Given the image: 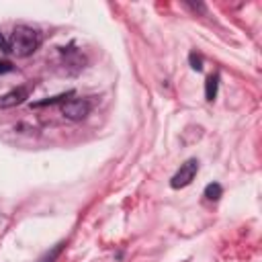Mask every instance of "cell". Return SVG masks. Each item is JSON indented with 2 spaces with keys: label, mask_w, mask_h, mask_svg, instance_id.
<instances>
[{
  "label": "cell",
  "mask_w": 262,
  "mask_h": 262,
  "mask_svg": "<svg viewBox=\"0 0 262 262\" xmlns=\"http://www.w3.org/2000/svg\"><path fill=\"white\" fill-rule=\"evenodd\" d=\"M196 170H199V162H196V160H186V162L180 166V170L172 176L170 186H172V188H182V186L190 184L192 178H194V174H196Z\"/></svg>",
  "instance_id": "obj_2"
},
{
  "label": "cell",
  "mask_w": 262,
  "mask_h": 262,
  "mask_svg": "<svg viewBox=\"0 0 262 262\" xmlns=\"http://www.w3.org/2000/svg\"><path fill=\"white\" fill-rule=\"evenodd\" d=\"M205 196H207L209 201H217V199L221 196V186H219L217 182H213V184H209V186L205 188Z\"/></svg>",
  "instance_id": "obj_6"
},
{
  "label": "cell",
  "mask_w": 262,
  "mask_h": 262,
  "mask_svg": "<svg viewBox=\"0 0 262 262\" xmlns=\"http://www.w3.org/2000/svg\"><path fill=\"white\" fill-rule=\"evenodd\" d=\"M27 96H29V86L14 88V90H10V92L0 96V108H8V106H14V104H20Z\"/></svg>",
  "instance_id": "obj_4"
},
{
  "label": "cell",
  "mask_w": 262,
  "mask_h": 262,
  "mask_svg": "<svg viewBox=\"0 0 262 262\" xmlns=\"http://www.w3.org/2000/svg\"><path fill=\"white\" fill-rule=\"evenodd\" d=\"M215 94H217V76H211V78H207L205 96H207V100H213V98H215Z\"/></svg>",
  "instance_id": "obj_5"
},
{
  "label": "cell",
  "mask_w": 262,
  "mask_h": 262,
  "mask_svg": "<svg viewBox=\"0 0 262 262\" xmlns=\"http://www.w3.org/2000/svg\"><path fill=\"white\" fill-rule=\"evenodd\" d=\"M190 61H192V68H194V70H201V59H194V57L190 55Z\"/></svg>",
  "instance_id": "obj_9"
},
{
  "label": "cell",
  "mask_w": 262,
  "mask_h": 262,
  "mask_svg": "<svg viewBox=\"0 0 262 262\" xmlns=\"http://www.w3.org/2000/svg\"><path fill=\"white\" fill-rule=\"evenodd\" d=\"M12 70V66L8 63V61H0V74H4V72H10Z\"/></svg>",
  "instance_id": "obj_8"
},
{
  "label": "cell",
  "mask_w": 262,
  "mask_h": 262,
  "mask_svg": "<svg viewBox=\"0 0 262 262\" xmlns=\"http://www.w3.org/2000/svg\"><path fill=\"white\" fill-rule=\"evenodd\" d=\"M88 111H90V104H88V100H82V98H72V100H66V102L61 104L63 117H68V119H72V121L84 119V117L88 115Z\"/></svg>",
  "instance_id": "obj_3"
},
{
  "label": "cell",
  "mask_w": 262,
  "mask_h": 262,
  "mask_svg": "<svg viewBox=\"0 0 262 262\" xmlns=\"http://www.w3.org/2000/svg\"><path fill=\"white\" fill-rule=\"evenodd\" d=\"M61 250H63V244H57V246H55V248H51V250H49V252H47L39 262H55V260H57V256L61 254Z\"/></svg>",
  "instance_id": "obj_7"
},
{
  "label": "cell",
  "mask_w": 262,
  "mask_h": 262,
  "mask_svg": "<svg viewBox=\"0 0 262 262\" xmlns=\"http://www.w3.org/2000/svg\"><path fill=\"white\" fill-rule=\"evenodd\" d=\"M39 47V33L31 27H16L12 33H10V39L6 43V49L10 53H14L16 57H27L31 55L35 49Z\"/></svg>",
  "instance_id": "obj_1"
}]
</instances>
